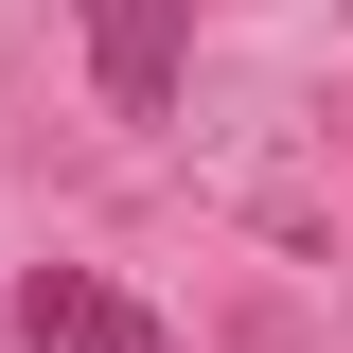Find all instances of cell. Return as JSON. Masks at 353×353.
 <instances>
[{
  "label": "cell",
  "mask_w": 353,
  "mask_h": 353,
  "mask_svg": "<svg viewBox=\"0 0 353 353\" xmlns=\"http://www.w3.org/2000/svg\"><path fill=\"white\" fill-rule=\"evenodd\" d=\"M88 71H106L124 124H159L176 71H194V0H88Z\"/></svg>",
  "instance_id": "2"
},
{
  "label": "cell",
  "mask_w": 353,
  "mask_h": 353,
  "mask_svg": "<svg viewBox=\"0 0 353 353\" xmlns=\"http://www.w3.org/2000/svg\"><path fill=\"white\" fill-rule=\"evenodd\" d=\"M0 318H18V353H176L159 318H141L124 283H106V265H36V283H18Z\"/></svg>",
  "instance_id": "1"
}]
</instances>
